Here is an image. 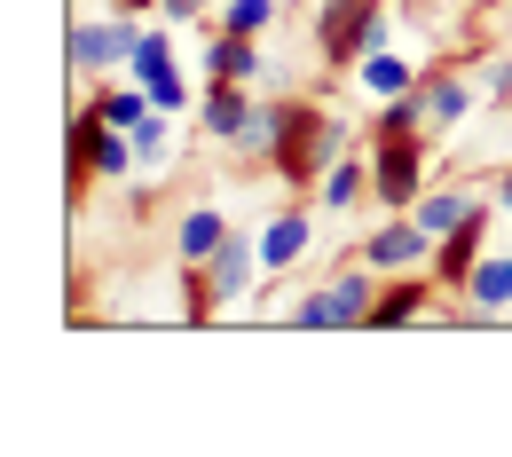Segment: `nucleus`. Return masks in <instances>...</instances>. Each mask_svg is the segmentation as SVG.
I'll return each instance as SVG.
<instances>
[{
    "instance_id": "f257e3e1",
    "label": "nucleus",
    "mask_w": 512,
    "mask_h": 457,
    "mask_svg": "<svg viewBox=\"0 0 512 457\" xmlns=\"http://www.w3.org/2000/svg\"><path fill=\"white\" fill-rule=\"evenodd\" d=\"M371 190H379L386 213H410V205L426 197V150H418V134H379V150H371Z\"/></svg>"
},
{
    "instance_id": "f03ea898",
    "label": "nucleus",
    "mask_w": 512,
    "mask_h": 457,
    "mask_svg": "<svg viewBox=\"0 0 512 457\" xmlns=\"http://www.w3.org/2000/svg\"><path fill=\"white\" fill-rule=\"evenodd\" d=\"M260 276H268V268H260V237H237V229H229V237H221V253L197 268V284H205V308H237V300L253 292Z\"/></svg>"
},
{
    "instance_id": "7ed1b4c3",
    "label": "nucleus",
    "mask_w": 512,
    "mask_h": 457,
    "mask_svg": "<svg viewBox=\"0 0 512 457\" xmlns=\"http://www.w3.org/2000/svg\"><path fill=\"white\" fill-rule=\"evenodd\" d=\"M434 245H442V237H426L410 213H394L386 229L363 237V261H371V268H434Z\"/></svg>"
},
{
    "instance_id": "20e7f679",
    "label": "nucleus",
    "mask_w": 512,
    "mask_h": 457,
    "mask_svg": "<svg viewBox=\"0 0 512 457\" xmlns=\"http://www.w3.org/2000/svg\"><path fill=\"white\" fill-rule=\"evenodd\" d=\"M134 79L150 87V103H158V111H182V103H190V87H182V71H174V40H166V32H142V40H134Z\"/></svg>"
},
{
    "instance_id": "39448f33",
    "label": "nucleus",
    "mask_w": 512,
    "mask_h": 457,
    "mask_svg": "<svg viewBox=\"0 0 512 457\" xmlns=\"http://www.w3.org/2000/svg\"><path fill=\"white\" fill-rule=\"evenodd\" d=\"M134 40H142V24H79V32H71V71L134 64Z\"/></svg>"
},
{
    "instance_id": "423d86ee",
    "label": "nucleus",
    "mask_w": 512,
    "mask_h": 457,
    "mask_svg": "<svg viewBox=\"0 0 512 457\" xmlns=\"http://www.w3.org/2000/svg\"><path fill=\"white\" fill-rule=\"evenodd\" d=\"M497 197H473V190H426L410 205V221L426 229V237H449V229H465V221H481Z\"/></svg>"
},
{
    "instance_id": "0eeeda50",
    "label": "nucleus",
    "mask_w": 512,
    "mask_h": 457,
    "mask_svg": "<svg viewBox=\"0 0 512 457\" xmlns=\"http://www.w3.org/2000/svg\"><path fill=\"white\" fill-rule=\"evenodd\" d=\"M308 237H316V221H308V213H268V229H260V268H268V276H284V268L308 253Z\"/></svg>"
},
{
    "instance_id": "6e6552de",
    "label": "nucleus",
    "mask_w": 512,
    "mask_h": 457,
    "mask_svg": "<svg viewBox=\"0 0 512 457\" xmlns=\"http://www.w3.org/2000/svg\"><path fill=\"white\" fill-rule=\"evenodd\" d=\"M221 237H229L221 205H190V213H182V229H174V253H182L190 268H205L213 253H221Z\"/></svg>"
},
{
    "instance_id": "1a4fd4ad",
    "label": "nucleus",
    "mask_w": 512,
    "mask_h": 457,
    "mask_svg": "<svg viewBox=\"0 0 512 457\" xmlns=\"http://www.w3.org/2000/svg\"><path fill=\"white\" fill-rule=\"evenodd\" d=\"M465 292H473V316H505L512 308V253H481L473 276H465Z\"/></svg>"
},
{
    "instance_id": "9d476101",
    "label": "nucleus",
    "mask_w": 512,
    "mask_h": 457,
    "mask_svg": "<svg viewBox=\"0 0 512 457\" xmlns=\"http://www.w3.org/2000/svg\"><path fill=\"white\" fill-rule=\"evenodd\" d=\"M197 111H205V134H213V142H237L245 119H253V103H245V87H237V79H213Z\"/></svg>"
},
{
    "instance_id": "9b49d317",
    "label": "nucleus",
    "mask_w": 512,
    "mask_h": 457,
    "mask_svg": "<svg viewBox=\"0 0 512 457\" xmlns=\"http://www.w3.org/2000/svg\"><path fill=\"white\" fill-rule=\"evenodd\" d=\"M481 237H489V213H481V221H465V229H449L442 245H434V276H442V284H465L473 261H481Z\"/></svg>"
},
{
    "instance_id": "f8f14e48",
    "label": "nucleus",
    "mask_w": 512,
    "mask_h": 457,
    "mask_svg": "<svg viewBox=\"0 0 512 457\" xmlns=\"http://www.w3.org/2000/svg\"><path fill=\"white\" fill-rule=\"evenodd\" d=\"M205 71H213V79H276V71H268V56H260L245 32H221V40L205 48Z\"/></svg>"
},
{
    "instance_id": "ddd939ff",
    "label": "nucleus",
    "mask_w": 512,
    "mask_h": 457,
    "mask_svg": "<svg viewBox=\"0 0 512 457\" xmlns=\"http://www.w3.org/2000/svg\"><path fill=\"white\" fill-rule=\"evenodd\" d=\"M355 79H363V95H379V103H394V95H410V87H418V79H410V64H402L394 48L355 56Z\"/></svg>"
},
{
    "instance_id": "4468645a",
    "label": "nucleus",
    "mask_w": 512,
    "mask_h": 457,
    "mask_svg": "<svg viewBox=\"0 0 512 457\" xmlns=\"http://www.w3.org/2000/svg\"><path fill=\"white\" fill-rule=\"evenodd\" d=\"M284 127H292V103H253V119H245V134H237V150H245V158H276Z\"/></svg>"
},
{
    "instance_id": "2eb2a0df",
    "label": "nucleus",
    "mask_w": 512,
    "mask_h": 457,
    "mask_svg": "<svg viewBox=\"0 0 512 457\" xmlns=\"http://www.w3.org/2000/svg\"><path fill=\"white\" fill-rule=\"evenodd\" d=\"M410 316H426V284L418 276H394L379 300H371V324H410Z\"/></svg>"
},
{
    "instance_id": "dca6fc26",
    "label": "nucleus",
    "mask_w": 512,
    "mask_h": 457,
    "mask_svg": "<svg viewBox=\"0 0 512 457\" xmlns=\"http://www.w3.org/2000/svg\"><path fill=\"white\" fill-rule=\"evenodd\" d=\"M465 103H473V87H465V79H426V119H434V134L457 127V119H465Z\"/></svg>"
},
{
    "instance_id": "f3484780",
    "label": "nucleus",
    "mask_w": 512,
    "mask_h": 457,
    "mask_svg": "<svg viewBox=\"0 0 512 457\" xmlns=\"http://www.w3.org/2000/svg\"><path fill=\"white\" fill-rule=\"evenodd\" d=\"M316 197H323V213H347V205L363 197V166H355V158H331V174L316 182Z\"/></svg>"
},
{
    "instance_id": "a211bd4d",
    "label": "nucleus",
    "mask_w": 512,
    "mask_h": 457,
    "mask_svg": "<svg viewBox=\"0 0 512 457\" xmlns=\"http://www.w3.org/2000/svg\"><path fill=\"white\" fill-rule=\"evenodd\" d=\"M292 324H308V331H347V300H339V284L308 292V300L292 308Z\"/></svg>"
},
{
    "instance_id": "6ab92c4d",
    "label": "nucleus",
    "mask_w": 512,
    "mask_h": 457,
    "mask_svg": "<svg viewBox=\"0 0 512 457\" xmlns=\"http://www.w3.org/2000/svg\"><path fill=\"white\" fill-rule=\"evenodd\" d=\"M434 119H426V87H410V95H394L379 111V134H426Z\"/></svg>"
},
{
    "instance_id": "aec40b11",
    "label": "nucleus",
    "mask_w": 512,
    "mask_h": 457,
    "mask_svg": "<svg viewBox=\"0 0 512 457\" xmlns=\"http://www.w3.org/2000/svg\"><path fill=\"white\" fill-rule=\"evenodd\" d=\"M276 24V0H229L221 8V32H245V40H260Z\"/></svg>"
},
{
    "instance_id": "412c9836",
    "label": "nucleus",
    "mask_w": 512,
    "mask_h": 457,
    "mask_svg": "<svg viewBox=\"0 0 512 457\" xmlns=\"http://www.w3.org/2000/svg\"><path fill=\"white\" fill-rule=\"evenodd\" d=\"M134 150H142V158H158V166H166V150H174V127H166V111H150V119H142V127H134Z\"/></svg>"
},
{
    "instance_id": "4be33fe9",
    "label": "nucleus",
    "mask_w": 512,
    "mask_h": 457,
    "mask_svg": "<svg viewBox=\"0 0 512 457\" xmlns=\"http://www.w3.org/2000/svg\"><path fill=\"white\" fill-rule=\"evenodd\" d=\"M197 8H213V0H158V16H166V24H190Z\"/></svg>"
},
{
    "instance_id": "5701e85b",
    "label": "nucleus",
    "mask_w": 512,
    "mask_h": 457,
    "mask_svg": "<svg viewBox=\"0 0 512 457\" xmlns=\"http://www.w3.org/2000/svg\"><path fill=\"white\" fill-rule=\"evenodd\" d=\"M489 197H497V213H512V166L497 174V190H489Z\"/></svg>"
}]
</instances>
